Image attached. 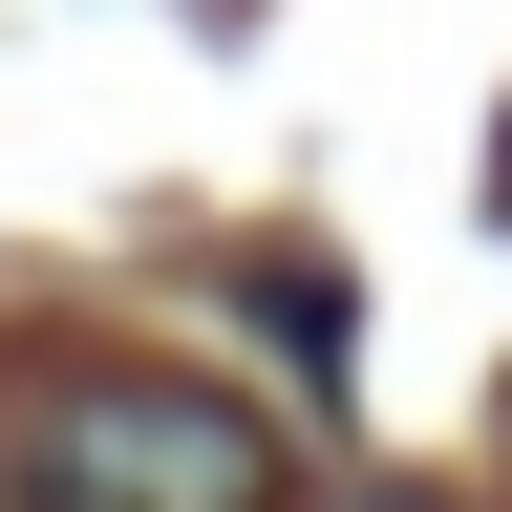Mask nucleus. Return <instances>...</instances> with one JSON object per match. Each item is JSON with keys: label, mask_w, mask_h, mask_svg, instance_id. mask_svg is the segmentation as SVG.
<instances>
[{"label": "nucleus", "mask_w": 512, "mask_h": 512, "mask_svg": "<svg viewBox=\"0 0 512 512\" xmlns=\"http://www.w3.org/2000/svg\"><path fill=\"white\" fill-rule=\"evenodd\" d=\"M0 491L22 512H299L278 427L192 363H64L22 427H0Z\"/></svg>", "instance_id": "f257e3e1"}, {"label": "nucleus", "mask_w": 512, "mask_h": 512, "mask_svg": "<svg viewBox=\"0 0 512 512\" xmlns=\"http://www.w3.org/2000/svg\"><path fill=\"white\" fill-rule=\"evenodd\" d=\"M363 512H427V491H363Z\"/></svg>", "instance_id": "f03ea898"}]
</instances>
